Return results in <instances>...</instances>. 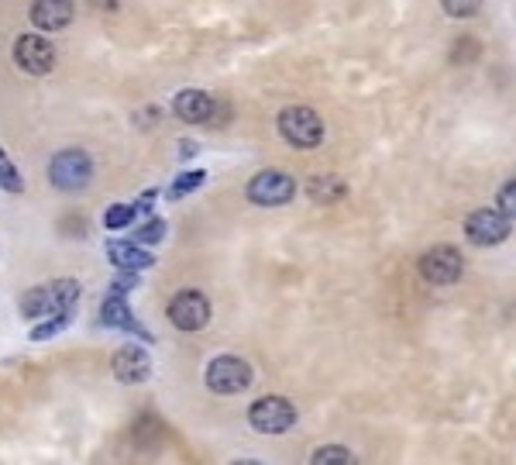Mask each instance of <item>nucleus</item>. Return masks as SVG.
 <instances>
[{"mask_svg":"<svg viewBox=\"0 0 516 465\" xmlns=\"http://www.w3.org/2000/svg\"><path fill=\"white\" fill-rule=\"evenodd\" d=\"M80 293L83 286L76 279H52V283L31 286V290L21 293L18 310L28 321H49V317L59 314H73L76 304H80Z\"/></svg>","mask_w":516,"mask_h":465,"instance_id":"nucleus-1","label":"nucleus"},{"mask_svg":"<svg viewBox=\"0 0 516 465\" xmlns=\"http://www.w3.org/2000/svg\"><path fill=\"white\" fill-rule=\"evenodd\" d=\"M252 379L255 372L241 355H214L207 362V369H203V383L217 397H238V393H245L252 386Z\"/></svg>","mask_w":516,"mask_h":465,"instance_id":"nucleus-2","label":"nucleus"},{"mask_svg":"<svg viewBox=\"0 0 516 465\" xmlns=\"http://www.w3.org/2000/svg\"><path fill=\"white\" fill-rule=\"evenodd\" d=\"M276 128L283 135L286 145L293 149H317L324 142V121L314 107L307 104H293V107H283L276 118Z\"/></svg>","mask_w":516,"mask_h":465,"instance_id":"nucleus-3","label":"nucleus"},{"mask_svg":"<svg viewBox=\"0 0 516 465\" xmlns=\"http://www.w3.org/2000/svg\"><path fill=\"white\" fill-rule=\"evenodd\" d=\"M93 180V159L83 149H62L49 162V183L62 193H80Z\"/></svg>","mask_w":516,"mask_h":465,"instance_id":"nucleus-4","label":"nucleus"},{"mask_svg":"<svg viewBox=\"0 0 516 465\" xmlns=\"http://www.w3.org/2000/svg\"><path fill=\"white\" fill-rule=\"evenodd\" d=\"M245 193L255 207H283L296 197V180L283 169H262L248 180Z\"/></svg>","mask_w":516,"mask_h":465,"instance_id":"nucleus-5","label":"nucleus"},{"mask_svg":"<svg viewBox=\"0 0 516 465\" xmlns=\"http://www.w3.org/2000/svg\"><path fill=\"white\" fill-rule=\"evenodd\" d=\"M11 56H14V66L28 76H49L52 69H56V45L45 35H35V31H28V35H21L18 42H14Z\"/></svg>","mask_w":516,"mask_h":465,"instance_id":"nucleus-6","label":"nucleus"},{"mask_svg":"<svg viewBox=\"0 0 516 465\" xmlns=\"http://www.w3.org/2000/svg\"><path fill=\"white\" fill-rule=\"evenodd\" d=\"M296 407L286 397H258L248 407V424L258 434H286L296 424Z\"/></svg>","mask_w":516,"mask_h":465,"instance_id":"nucleus-7","label":"nucleus"},{"mask_svg":"<svg viewBox=\"0 0 516 465\" xmlns=\"http://www.w3.org/2000/svg\"><path fill=\"white\" fill-rule=\"evenodd\" d=\"M166 314H169L172 328L193 335V331H203L210 324V300L203 297L200 290H179L176 297L169 300Z\"/></svg>","mask_w":516,"mask_h":465,"instance_id":"nucleus-8","label":"nucleus"},{"mask_svg":"<svg viewBox=\"0 0 516 465\" xmlns=\"http://www.w3.org/2000/svg\"><path fill=\"white\" fill-rule=\"evenodd\" d=\"M510 217H506L499 207H482V211H472L465 221V235L472 245L479 248H492V245H503L510 238Z\"/></svg>","mask_w":516,"mask_h":465,"instance_id":"nucleus-9","label":"nucleus"},{"mask_svg":"<svg viewBox=\"0 0 516 465\" xmlns=\"http://www.w3.org/2000/svg\"><path fill=\"white\" fill-rule=\"evenodd\" d=\"M461 273H465V259H461L458 248L451 245H434L420 255V276L434 286H451L458 283Z\"/></svg>","mask_w":516,"mask_h":465,"instance_id":"nucleus-10","label":"nucleus"},{"mask_svg":"<svg viewBox=\"0 0 516 465\" xmlns=\"http://www.w3.org/2000/svg\"><path fill=\"white\" fill-rule=\"evenodd\" d=\"M111 369L121 383L138 386L152 376V355H148V348H142V345H121L111 359Z\"/></svg>","mask_w":516,"mask_h":465,"instance_id":"nucleus-11","label":"nucleus"},{"mask_svg":"<svg viewBox=\"0 0 516 465\" xmlns=\"http://www.w3.org/2000/svg\"><path fill=\"white\" fill-rule=\"evenodd\" d=\"M28 18L38 31H62L73 25L76 18V4L73 0H31L28 7Z\"/></svg>","mask_w":516,"mask_h":465,"instance_id":"nucleus-12","label":"nucleus"},{"mask_svg":"<svg viewBox=\"0 0 516 465\" xmlns=\"http://www.w3.org/2000/svg\"><path fill=\"white\" fill-rule=\"evenodd\" d=\"M100 324L104 328H117V331H128V335L142 338V341H152V331L145 328L142 321H138L135 314H131V304L124 297H107L104 304H100Z\"/></svg>","mask_w":516,"mask_h":465,"instance_id":"nucleus-13","label":"nucleus"},{"mask_svg":"<svg viewBox=\"0 0 516 465\" xmlns=\"http://www.w3.org/2000/svg\"><path fill=\"white\" fill-rule=\"evenodd\" d=\"M214 111H217L214 97L203 90H179L176 100H172V114L186 124H210L214 121Z\"/></svg>","mask_w":516,"mask_h":465,"instance_id":"nucleus-14","label":"nucleus"},{"mask_svg":"<svg viewBox=\"0 0 516 465\" xmlns=\"http://www.w3.org/2000/svg\"><path fill=\"white\" fill-rule=\"evenodd\" d=\"M107 259H111L121 273H142V269H148L155 262L152 252H145V248L135 245L131 238H128V242H111V245H107Z\"/></svg>","mask_w":516,"mask_h":465,"instance_id":"nucleus-15","label":"nucleus"},{"mask_svg":"<svg viewBox=\"0 0 516 465\" xmlns=\"http://www.w3.org/2000/svg\"><path fill=\"white\" fill-rule=\"evenodd\" d=\"M348 193V183L341 180V176H314V180L307 183V197L314 200V204H338V200Z\"/></svg>","mask_w":516,"mask_h":465,"instance_id":"nucleus-16","label":"nucleus"},{"mask_svg":"<svg viewBox=\"0 0 516 465\" xmlns=\"http://www.w3.org/2000/svg\"><path fill=\"white\" fill-rule=\"evenodd\" d=\"M310 465H358V459H355V452L344 445H324L310 455Z\"/></svg>","mask_w":516,"mask_h":465,"instance_id":"nucleus-17","label":"nucleus"},{"mask_svg":"<svg viewBox=\"0 0 516 465\" xmlns=\"http://www.w3.org/2000/svg\"><path fill=\"white\" fill-rule=\"evenodd\" d=\"M0 190L4 193H25V176L18 173V166L11 162V155L0 149Z\"/></svg>","mask_w":516,"mask_h":465,"instance_id":"nucleus-18","label":"nucleus"},{"mask_svg":"<svg viewBox=\"0 0 516 465\" xmlns=\"http://www.w3.org/2000/svg\"><path fill=\"white\" fill-rule=\"evenodd\" d=\"M162 238H166V221L162 217H148L142 228L131 231V242L135 245H159Z\"/></svg>","mask_w":516,"mask_h":465,"instance_id":"nucleus-19","label":"nucleus"},{"mask_svg":"<svg viewBox=\"0 0 516 465\" xmlns=\"http://www.w3.org/2000/svg\"><path fill=\"white\" fill-rule=\"evenodd\" d=\"M73 324V314H59V317H49V321H38L35 328H31V341H49L62 335V331Z\"/></svg>","mask_w":516,"mask_h":465,"instance_id":"nucleus-20","label":"nucleus"},{"mask_svg":"<svg viewBox=\"0 0 516 465\" xmlns=\"http://www.w3.org/2000/svg\"><path fill=\"white\" fill-rule=\"evenodd\" d=\"M131 221H138V214H135V207H131V204H111L104 211V228H111V231L131 228Z\"/></svg>","mask_w":516,"mask_h":465,"instance_id":"nucleus-21","label":"nucleus"},{"mask_svg":"<svg viewBox=\"0 0 516 465\" xmlns=\"http://www.w3.org/2000/svg\"><path fill=\"white\" fill-rule=\"evenodd\" d=\"M135 441L138 445H162V424L155 421L152 414H145V417H138V424H135Z\"/></svg>","mask_w":516,"mask_h":465,"instance_id":"nucleus-22","label":"nucleus"},{"mask_svg":"<svg viewBox=\"0 0 516 465\" xmlns=\"http://www.w3.org/2000/svg\"><path fill=\"white\" fill-rule=\"evenodd\" d=\"M203 183H207V173H203V169H190V173L176 176V183H172L169 197H172V200H179V197H186V193L200 190Z\"/></svg>","mask_w":516,"mask_h":465,"instance_id":"nucleus-23","label":"nucleus"},{"mask_svg":"<svg viewBox=\"0 0 516 465\" xmlns=\"http://www.w3.org/2000/svg\"><path fill=\"white\" fill-rule=\"evenodd\" d=\"M441 7L451 18H472V14L482 11V0H441Z\"/></svg>","mask_w":516,"mask_h":465,"instance_id":"nucleus-24","label":"nucleus"},{"mask_svg":"<svg viewBox=\"0 0 516 465\" xmlns=\"http://www.w3.org/2000/svg\"><path fill=\"white\" fill-rule=\"evenodd\" d=\"M499 211L510 217V221H516V180H510L499 190Z\"/></svg>","mask_w":516,"mask_h":465,"instance_id":"nucleus-25","label":"nucleus"},{"mask_svg":"<svg viewBox=\"0 0 516 465\" xmlns=\"http://www.w3.org/2000/svg\"><path fill=\"white\" fill-rule=\"evenodd\" d=\"M138 286V273H117L111 279V293L114 297H124V293H131Z\"/></svg>","mask_w":516,"mask_h":465,"instance_id":"nucleus-26","label":"nucleus"},{"mask_svg":"<svg viewBox=\"0 0 516 465\" xmlns=\"http://www.w3.org/2000/svg\"><path fill=\"white\" fill-rule=\"evenodd\" d=\"M155 200H159V190H145L142 197H138V200H135V204H131V207H135V214H138V217H142V214H148V217H152V207H155Z\"/></svg>","mask_w":516,"mask_h":465,"instance_id":"nucleus-27","label":"nucleus"},{"mask_svg":"<svg viewBox=\"0 0 516 465\" xmlns=\"http://www.w3.org/2000/svg\"><path fill=\"white\" fill-rule=\"evenodd\" d=\"M86 4H90L93 7V11H121V4H124V0H86Z\"/></svg>","mask_w":516,"mask_h":465,"instance_id":"nucleus-28","label":"nucleus"},{"mask_svg":"<svg viewBox=\"0 0 516 465\" xmlns=\"http://www.w3.org/2000/svg\"><path fill=\"white\" fill-rule=\"evenodd\" d=\"M179 155H183V159H190V155H197V142H183V145H179Z\"/></svg>","mask_w":516,"mask_h":465,"instance_id":"nucleus-29","label":"nucleus"},{"mask_svg":"<svg viewBox=\"0 0 516 465\" xmlns=\"http://www.w3.org/2000/svg\"><path fill=\"white\" fill-rule=\"evenodd\" d=\"M231 465H265V462H258V459H234Z\"/></svg>","mask_w":516,"mask_h":465,"instance_id":"nucleus-30","label":"nucleus"}]
</instances>
